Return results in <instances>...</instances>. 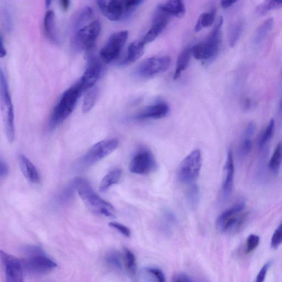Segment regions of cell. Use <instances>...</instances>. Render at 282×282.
<instances>
[{"mask_svg": "<svg viewBox=\"0 0 282 282\" xmlns=\"http://www.w3.org/2000/svg\"><path fill=\"white\" fill-rule=\"evenodd\" d=\"M94 16L93 9L90 7L82 8L76 14L73 21V28L75 30H80L86 26V24L89 22Z\"/></svg>", "mask_w": 282, "mask_h": 282, "instance_id": "cb8c5ba5", "label": "cell"}, {"mask_svg": "<svg viewBox=\"0 0 282 282\" xmlns=\"http://www.w3.org/2000/svg\"><path fill=\"white\" fill-rule=\"evenodd\" d=\"M44 29L48 38L55 43H58L55 28V14L51 10L46 12L44 18Z\"/></svg>", "mask_w": 282, "mask_h": 282, "instance_id": "603a6c76", "label": "cell"}, {"mask_svg": "<svg viewBox=\"0 0 282 282\" xmlns=\"http://www.w3.org/2000/svg\"><path fill=\"white\" fill-rule=\"evenodd\" d=\"M8 172V168L6 164L0 161V178L6 176Z\"/></svg>", "mask_w": 282, "mask_h": 282, "instance_id": "f6af8a7d", "label": "cell"}, {"mask_svg": "<svg viewBox=\"0 0 282 282\" xmlns=\"http://www.w3.org/2000/svg\"><path fill=\"white\" fill-rule=\"evenodd\" d=\"M270 265H271V263H268L263 266L262 269H261V270L260 271L259 273L257 276V278H256V280L255 282H264L267 273H268V271L269 270Z\"/></svg>", "mask_w": 282, "mask_h": 282, "instance_id": "7bdbcfd3", "label": "cell"}, {"mask_svg": "<svg viewBox=\"0 0 282 282\" xmlns=\"http://www.w3.org/2000/svg\"><path fill=\"white\" fill-rule=\"evenodd\" d=\"M171 63V58L168 56L148 58L137 66L136 74L142 78H151L166 71Z\"/></svg>", "mask_w": 282, "mask_h": 282, "instance_id": "30bf717a", "label": "cell"}, {"mask_svg": "<svg viewBox=\"0 0 282 282\" xmlns=\"http://www.w3.org/2000/svg\"><path fill=\"white\" fill-rule=\"evenodd\" d=\"M99 94V90L96 87L91 89L86 94L84 100L83 110L87 113L94 106Z\"/></svg>", "mask_w": 282, "mask_h": 282, "instance_id": "f1b7e54d", "label": "cell"}, {"mask_svg": "<svg viewBox=\"0 0 282 282\" xmlns=\"http://www.w3.org/2000/svg\"><path fill=\"white\" fill-rule=\"evenodd\" d=\"M234 163L233 153L229 149L224 168L223 181L222 185V195L225 200H228L231 196L234 184Z\"/></svg>", "mask_w": 282, "mask_h": 282, "instance_id": "9a60e30c", "label": "cell"}, {"mask_svg": "<svg viewBox=\"0 0 282 282\" xmlns=\"http://www.w3.org/2000/svg\"><path fill=\"white\" fill-rule=\"evenodd\" d=\"M255 131V125L251 122L246 127L244 131L242 139L239 148V156L241 158L248 156L252 148V138Z\"/></svg>", "mask_w": 282, "mask_h": 282, "instance_id": "ffe728a7", "label": "cell"}, {"mask_svg": "<svg viewBox=\"0 0 282 282\" xmlns=\"http://www.w3.org/2000/svg\"><path fill=\"white\" fill-rule=\"evenodd\" d=\"M237 2V1H235V0H223V1L220 2V4H221V6L223 8H227L232 6V5Z\"/></svg>", "mask_w": 282, "mask_h": 282, "instance_id": "7dc6e473", "label": "cell"}, {"mask_svg": "<svg viewBox=\"0 0 282 282\" xmlns=\"http://www.w3.org/2000/svg\"><path fill=\"white\" fill-rule=\"evenodd\" d=\"M128 37L129 33L126 30L112 34L101 50L100 55L102 62L110 63L118 58Z\"/></svg>", "mask_w": 282, "mask_h": 282, "instance_id": "8fae6325", "label": "cell"}, {"mask_svg": "<svg viewBox=\"0 0 282 282\" xmlns=\"http://www.w3.org/2000/svg\"><path fill=\"white\" fill-rule=\"evenodd\" d=\"M19 165L23 175L28 181L34 184L40 182L39 173L33 163L23 154L18 156Z\"/></svg>", "mask_w": 282, "mask_h": 282, "instance_id": "d6986e66", "label": "cell"}, {"mask_svg": "<svg viewBox=\"0 0 282 282\" xmlns=\"http://www.w3.org/2000/svg\"><path fill=\"white\" fill-rule=\"evenodd\" d=\"M188 203L192 208L197 206L199 200V189L197 185L193 184L188 188L186 194Z\"/></svg>", "mask_w": 282, "mask_h": 282, "instance_id": "e575fe53", "label": "cell"}, {"mask_svg": "<svg viewBox=\"0 0 282 282\" xmlns=\"http://www.w3.org/2000/svg\"><path fill=\"white\" fill-rule=\"evenodd\" d=\"M174 282H193L191 279L186 275H179L177 277Z\"/></svg>", "mask_w": 282, "mask_h": 282, "instance_id": "bcb514c9", "label": "cell"}, {"mask_svg": "<svg viewBox=\"0 0 282 282\" xmlns=\"http://www.w3.org/2000/svg\"><path fill=\"white\" fill-rule=\"evenodd\" d=\"M168 16H174L182 17L186 12V6L182 1L180 0H172L161 3L157 7Z\"/></svg>", "mask_w": 282, "mask_h": 282, "instance_id": "44dd1931", "label": "cell"}, {"mask_svg": "<svg viewBox=\"0 0 282 282\" xmlns=\"http://www.w3.org/2000/svg\"><path fill=\"white\" fill-rule=\"evenodd\" d=\"M89 60L90 62L88 68L78 84L75 85L81 94L84 92L93 88L103 70V66L94 56Z\"/></svg>", "mask_w": 282, "mask_h": 282, "instance_id": "5bb4252c", "label": "cell"}, {"mask_svg": "<svg viewBox=\"0 0 282 282\" xmlns=\"http://www.w3.org/2000/svg\"><path fill=\"white\" fill-rule=\"evenodd\" d=\"M169 19V16L168 14L157 8L152 20L151 27L142 40V42L146 45L155 40L165 29Z\"/></svg>", "mask_w": 282, "mask_h": 282, "instance_id": "2e32d148", "label": "cell"}, {"mask_svg": "<svg viewBox=\"0 0 282 282\" xmlns=\"http://www.w3.org/2000/svg\"><path fill=\"white\" fill-rule=\"evenodd\" d=\"M245 203L240 201L219 215L216 221L219 231L234 233L243 227L248 218L249 213L244 212Z\"/></svg>", "mask_w": 282, "mask_h": 282, "instance_id": "277c9868", "label": "cell"}, {"mask_svg": "<svg viewBox=\"0 0 282 282\" xmlns=\"http://www.w3.org/2000/svg\"><path fill=\"white\" fill-rule=\"evenodd\" d=\"M100 30V22L95 20L78 30L73 40L75 49L77 51H85L86 53L94 50Z\"/></svg>", "mask_w": 282, "mask_h": 282, "instance_id": "ba28073f", "label": "cell"}, {"mask_svg": "<svg viewBox=\"0 0 282 282\" xmlns=\"http://www.w3.org/2000/svg\"><path fill=\"white\" fill-rule=\"evenodd\" d=\"M143 1L141 0H131V1L130 0V1L124 2L125 9L124 17L134 11L135 9Z\"/></svg>", "mask_w": 282, "mask_h": 282, "instance_id": "ab89813d", "label": "cell"}, {"mask_svg": "<svg viewBox=\"0 0 282 282\" xmlns=\"http://www.w3.org/2000/svg\"><path fill=\"white\" fill-rule=\"evenodd\" d=\"M147 272L155 277L157 282H166L165 275L160 269L150 268L147 269Z\"/></svg>", "mask_w": 282, "mask_h": 282, "instance_id": "b9f144b4", "label": "cell"}, {"mask_svg": "<svg viewBox=\"0 0 282 282\" xmlns=\"http://www.w3.org/2000/svg\"><path fill=\"white\" fill-rule=\"evenodd\" d=\"M81 95L75 86L64 92L51 114L49 125L51 129L62 124L71 114Z\"/></svg>", "mask_w": 282, "mask_h": 282, "instance_id": "5b68a950", "label": "cell"}, {"mask_svg": "<svg viewBox=\"0 0 282 282\" xmlns=\"http://www.w3.org/2000/svg\"><path fill=\"white\" fill-rule=\"evenodd\" d=\"M282 163V145L279 143L277 146L273 156L271 157L269 168L272 172L278 173L280 169Z\"/></svg>", "mask_w": 282, "mask_h": 282, "instance_id": "836d02e7", "label": "cell"}, {"mask_svg": "<svg viewBox=\"0 0 282 282\" xmlns=\"http://www.w3.org/2000/svg\"><path fill=\"white\" fill-rule=\"evenodd\" d=\"M107 264L115 268H120L121 266L120 255L116 251H112L106 256V259Z\"/></svg>", "mask_w": 282, "mask_h": 282, "instance_id": "74e56055", "label": "cell"}, {"mask_svg": "<svg viewBox=\"0 0 282 282\" xmlns=\"http://www.w3.org/2000/svg\"><path fill=\"white\" fill-rule=\"evenodd\" d=\"M121 174L119 169H115L107 173L100 183L99 191L101 192H105L111 186L119 183Z\"/></svg>", "mask_w": 282, "mask_h": 282, "instance_id": "484cf974", "label": "cell"}, {"mask_svg": "<svg viewBox=\"0 0 282 282\" xmlns=\"http://www.w3.org/2000/svg\"><path fill=\"white\" fill-rule=\"evenodd\" d=\"M274 24V19L270 18L266 19L264 23L260 25L257 30L254 37V43L256 45H259L262 43L267 36L273 29Z\"/></svg>", "mask_w": 282, "mask_h": 282, "instance_id": "4316f807", "label": "cell"}, {"mask_svg": "<svg viewBox=\"0 0 282 282\" xmlns=\"http://www.w3.org/2000/svg\"><path fill=\"white\" fill-rule=\"evenodd\" d=\"M7 51L5 48L2 34L0 32V58H2L6 56Z\"/></svg>", "mask_w": 282, "mask_h": 282, "instance_id": "ee69618b", "label": "cell"}, {"mask_svg": "<svg viewBox=\"0 0 282 282\" xmlns=\"http://www.w3.org/2000/svg\"><path fill=\"white\" fill-rule=\"evenodd\" d=\"M191 48L185 49L179 55L177 64V68L174 75V80H177L180 78L182 73L186 70L189 63L191 55Z\"/></svg>", "mask_w": 282, "mask_h": 282, "instance_id": "d4e9b609", "label": "cell"}, {"mask_svg": "<svg viewBox=\"0 0 282 282\" xmlns=\"http://www.w3.org/2000/svg\"><path fill=\"white\" fill-rule=\"evenodd\" d=\"M282 242V225L281 224L279 227L275 230V233L271 239V247L273 249H278Z\"/></svg>", "mask_w": 282, "mask_h": 282, "instance_id": "f35d334b", "label": "cell"}, {"mask_svg": "<svg viewBox=\"0 0 282 282\" xmlns=\"http://www.w3.org/2000/svg\"><path fill=\"white\" fill-rule=\"evenodd\" d=\"M26 257L21 260L23 271L28 273L42 275L48 274L57 267L54 261L46 256L37 246H30L25 250Z\"/></svg>", "mask_w": 282, "mask_h": 282, "instance_id": "3957f363", "label": "cell"}, {"mask_svg": "<svg viewBox=\"0 0 282 282\" xmlns=\"http://www.w3.org/2000/svg\"><path fill=\"white\" fill-rule=\"evenodd\" d=\"M119 145V141L116 138L101 141L92 146L85 154L82 163L86 167L93 166L114 152Z\"/></svg>", "mask_w": 282, "mask_h": 282, "instance_id": "9c48e42d", "label": "cell"}, {"mask_svg": "<svg viewBox=\"0 0 282 282\" xmlns=\"http://www.w3.org/2000/svg\"><path fill=\"white\" fill-rule=\"evenodd\" d=\"M51 1H46V6H47V7H49L50 6V4H51Z\"/></svg>", "mask_w": 282, "mask_h": 282, "instance_id": "681fc988", "label": "cell"}, {"mask_svg": "<svg viewBox=\"0 0 282 282\" xmlns=\"http://www.w3.org/2000/svg\"><path fill=\"white\" fill-rule=\"evenodd\" d=\"M0 22L6 31H12L13 27V18L11 11L6 6L0 7Z\"/></svg>", "mask_w": 282, "mask_h": 282, "instance_id": "1f68e13d", "label": "cell"}, {"mask_svg": "<svg viewBox=\"0 0 282 282\" xmlns=\"http://www.w3.org/2000/svg\"><path fill=\"white\" fill-rule=\"evenodd\" d=\"M124 261L127 273L135 275L137 271V261L135 256L130 250L124 248Z\"/></svg>", "mask_w": 282, "mask_h": 282, "instance_id": "4dcf8cb0", "label": "cell"}, {"mask_svg": "<svg viewBox=\"0 0 282 282\" xmlns=\"http://www.w3.org/2000/svg\"><path fill=\"white\" fill-rule=\"evenodd\" d=\"M60 4L64 11H68L70 6V1H67V0H61L60 1Z\"/></svg>", "mask_w": 282, "mask_h": 282, "instance_id": "c3c4849f", "label": "cell"}, {"mask_svg": "<svg viewBox=\"0 0 282 282\" xmlns=\"http://www.w3.org/2000/svg\"><path fill=\"white\" fill-rule=\"evenodd\" d=\"M260 243V238L259 236L255 234H251L249 236L247 243H246L245 253L249 254L252 253L257 247Z\"/></svg>", "mask_w": 282, "mask_h": 282, "instance_id": "8d00e7d4", "label": "cell"}, {"mask_svg": "<svg viewBox=\"0 0 282 282\" xmlns=\"http://www.w3.org/2000/svg\"><path fill=\"white\" fill-rule=\"evenodd\" d=\"M0 261L4 270L5 282H24L21 260L0 250Z\"/></svg>", "mask_w": 282, "mask_h": 282, "instance_id": "7c38bea8", "label": "cell"}, {"mask_svg": "<svg viewBox=\"0 0 282 282\" xmlns=\"http://www.w3.org/2000/svg\"><path fill=\"white\" fill-rule=\"evenodd\" d=\"M202 163L201 152L198 149L192 151L184 159L179 167V180L186 184L195 181L201 171Z\"/></svg>", "mask_w": 282, "mask_h": 282, "instance_id": "52a82bcc", "label": "cell"}, {"mask_svg": "<svg viewBox=\"0 0 282 282\" xmlns=\"http://www.w3.org/2000/svg\"><path fill=\"white\" fill-rule=\"evenodd\" d=\"M73 186L87 207L92 212L107 217H115L116 211L114 207L110 203L99 197L94 191L90 183L85 179L76 178Z\"/></svg>", "mask_w": 282, "mask_h": 282, "instance_id": "6da1fadb", "label": "cell"}, {"mask_svg": "<svg viewBox=\"0 0 282 282\" xmlns=\"http://www.w3.org/2000/svg\"><path fill=\"white\" fill-rule=\"evenodd\" d=\"M282 6V1H267L261 3L255 8V14L258 16H263L273 10L278 9Z\"/></svg>", "mask_w": 282, "mask_h": 282, "instance_id": "f546056e", "label": "cell"}, {"mask_svg": "<svg viewBox=\"0 0 282 282\" xmlns=\"http://www.w3.org/2000/svg\"><path fill=\"white\" fill-rule=\"evenodd\" d=\"M97 4L102 14L112 21H117L124 17V2L112 1H98Z\"/></svg>", "mask_w": 282, "mask_h": 282, "instance_id": "e0dca14e", "label": "cell"}, {"mask_svg": "<svg viewBox=\"0 0 282 282\" xmlns=\"http://www.w3.org/2000/svg\"><path fill=\"white\" fill-rule=\"evenodd\" d=\"M216 13V10L214 8L209 12H204L200 15L195 28H194V31L198 32L202 28L211 26L214 22Z\"/></svg>", "mask_w": 282, "mask_h": 282, "instance_id": "83f0119b", "label": "cell"}, {"mask_svg": "<svg viewBox=\"0 0 282 282\" xmlns=\"http://www.w3.org/2000/svg\"><path fill=\"white\" fill-rule=\"evenodd\" d=\"M223 18L219 17L211 33L207 38L202 42L196 44L191 48V54L194 58L199 60H211L219 52L221 42V29Z\"/></svg>", "mask_w": 282, "mask_h": 282, "instance_id": "8992f818", "label": "cell"}, {"mask_svg": "<svg viewBox=\"0 0 282 282\" xmlns=\"http://www.w3.org/2000/svg\"><path fill=\"white\" fill-rule=\"evenodd\" d=\"M109 225L110 227L117 230L120 233L124 235L125 237L127 238L130 237L131 234V230L129 228L125 226V225L115 222H110Z\"/></svg>", "mask_w": 282, "mask_h": 282, "instance_id": "60d3db41", "label": "cell"}, {"mask_svg": "<svg viewBox=\"0 0 282 282\" xmlns=\"http://www.w3.org/2000/svg\"><path fill=\"white\" fill-rule=\"evenodd\" d=\"M155 157L150 151L142 150L138 151L133 157L129 165L130 171L140 175H147L156 168Z\"/></svg>", "mask_w": 282, "mask_h": 282, "instance_id": "4fadbf2b", "label": "cell"}, {"mask_svg": "<svg viewBox=\"0 0 282 282\" xmlns=\"http://www.w3.org/2000/svg\"><path fill=\"white\" fill-rule=\"evenodd\" d=\"M275 124L274 119L270 120L269 124L266 127L265 130L264 131L262 135H261L259 141V147L260 149H263L271 140L274 136L275 131Z\"/></svg>", "mask_w": 282, "mask_h": 282, "instance_id": "d6a6232c", "label": "cell"}, {"mask_svg": "<svg viewBox=\"0 0 282 282\" xmlns=\"http://www.w3.org/2000/svg\"><path fill=\"white\" fill-rule=\"evenodd\" d=\"M145 47V44L142 40L132 43L128 48L126 57L122 61V64H130L139 59L144 53Z\"/></svg>", "mask_w": 282, "mask_h": 282, "instance_id": "7402d4cb", "label": "cell"}, {"mask_svg": "<svg viewBox=\"0 0 282 282\" xmlns=\"http://www.w3.org/2000/svg\"><path fill=\"white\" fill-rule=\"evenodd\" d=\"M243 29V23L242 21H238L234 24L231 30V32H230L229 40L230 47L233 48L237 44L241 34H242Z\"/></svg>", "mask_w": 282, "mask_h": 282, "instance_id": "d590c367", "label": "cell"}, {"mask_svg": "<svg viewBox=\"0 0 282 282\" xmlns=\"http://www.w3.org/2000/svg\"><path fill=\"white\" fill-rule=\"evenodd\" d=\"M169 110V106L166 102H160L146 107L136 117L138 119H160L166 117Z\"/></svg>", "mask_w": 282, "mask_h": 282, "instance_id": "ac0fdd59", "label": "cell"}, {"mask_svg": "<svg viewBox=\"0 0 282 282\" xmlns=\"http://www.w3.org/2000/svg\"><path fill=\"white\" fill-rule=\"evenodd\" d=\"M0 107H1L5 133L9 143L15 138L14 111L7 81L0 68Z\"/></svg>", "mask_w": 282, "mask_h": 282, "instance_id": "7a4b0ae2", "label": "cell"}]
</instances>
